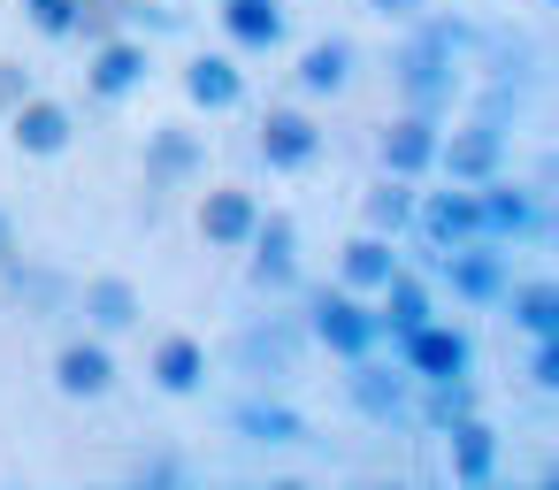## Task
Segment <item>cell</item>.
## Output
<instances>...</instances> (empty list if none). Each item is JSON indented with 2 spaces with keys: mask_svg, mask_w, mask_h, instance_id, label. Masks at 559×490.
I'll return each instance as SVG.
<instances>
[{
  "mask_svg": "<svg viewBox=\"0 0 559 490\" xmlns=\"http://www.w3.org/2000/svg\"><path fill=\"white\" fill-rule=\"evenodd\" d=\"M9 261H16V223L0 215V268H9Z\"/></svg>",
  "mask_w": 559,
  "mask_h": 490,
  "instance_id": "cell-37",
  "label": "cell"
},
{
  "mask_svg": "<svg viewBox=\"0 0 559 490\" xmlns=\"http://www.w3.org/2000/svg\"><path fill=\"white\" fill-rule=\"evenodd\" d=\"M414 177H376L368 184V200H360V223L376 230V238H406L414 230Z\"/></svg>",
  "mask_w": 559,
  "mask_h": 490,
  "instance_id": "cell-28",
  "label": "cell"
},
{
  "mask_svg": "<svg viewBox=\"0 0 559 490\" xmlns=\"http://www.w3.org/2000/svg\"><path fill=\"white\" fill-rule=\"evenodd\" d=\"M146 70H154V47H146L139 32H108V39L85 47V93H93V100H131V93H146Z\"/></svg>",
  "mask_w": 559,
  "mask_h": 490,
  "instance_id": "cell-7",
  "label": "cell"
},
{
  "mask_svg": "<svg viewBox=\"0 0 559 490\" xmlns=\"http://www.w3.org/2000/svg\"><path fill=\"white\" fill-rule=\"evenodd\" d=\"M498 307H506V322L521 337H559V284L551 276H513Z\"/></svg>",
  "mask_w": 559,
  "mask_h": 490,
  "instance_id": "cell-26",
  "label": "cell"
},
{
  "mask_svg": "<svg viewBox=\"0 0 559 490\" xmlns=\"http://www.w3.org/2000/svg\"><path fill=\"white\" fill-rule=\"evenodd\" d=\"M207 169V139L192 123H154L146 131V192H185Z\"/></svg>",
  "mask_w": 559,
  "mask_h": 490,
  "instance_id": "cell-14",
  "label": "cell"
},
{
  "mask_svg": "<svg viewBox=\"0 0 559 490\" xmlns=\"http://www.w3.org/2000/svg\"><path fill=\"white\" fill-rule=\"evenodd\" d=\"M421 276L429 284H444L460 307H498L506 299V284H513V246H498V238H467V246H421Z\"/></svg>",
  "mask_w": 559,
  "mask_h": 490,
  "instance_id": "cell-2",
  "label": "cell"
},
{
  "mask_svg": "<svg viewBox=\"0 0 559 490\" xmlns=\"http://www.w3.org/2000/svg\"><path fill=\"white\" fill-rule=\"evenodd\" d=\"M414 238L421 246H467V238H483V215H475V184H437V192H414Z\"/></svg>",
  "mask_w": 559,
  "mask_h": 490,
  "instance_id": "cell-13",
  "label": "cell"
},
{
  "mask_svg": "<svg viewBox=\"0 0 559 490\" xmlns=\"http://www.w3.org/2000/svg\"><path fill=\"white\" fill-rule=\"evenodd\" d=\"M55 391H62V398H108V391H116V352H108V337H70V345L55 352Z\"/></svg>",
  "mask_w": 559,
  "mask_h": 490,
  "instance_id": "cell-22",
  "label": "cell"
},
{
  "mask_svg": "<svg viewBox=\"0 0 559 490\" xmlns=\"http://www.w3.org/2000/svg\"><path fill=\"white\" fill-rule=\"evenodd\" d=\"M528 391H559V337H536V352H528Z\"/></svg>",
  "mask_w": 559,
  "mask_h": 490,
  "instance_id": "cell-33",
  "label": "cell"
},
{
  "mask_svg": "<svg viewBox=\"0 0 559 490\" xmlns=\"http://www.w3.org/2000/svg\"><path fill=\"white\" fill-rule=\"evenodd\" d=\"M475 215H483V238H498V246H544V238H551L544 192H521L506 169L475 184Z\"/></svg>",
  "mask_w": 559,
  "mask_h": 490,
  "instance_id": "cell-4",
  "label": "cell"
},
{
  "mask_svg": "<svg viewBox=\"0 0 559 490\" xmlns=\"http://www.w3.org/2000/svg\"><path fill=\"white\" fill-rule=\"evenodd\" d=\"M0 123H9L16 154H32V162H55V154L78 146V108H70V100H47V93H24Z\"/></svg>",
  "mask_w": 559,
  "mask_h": 490,
  "instance_id": "cell-10",
  "label": "cell"
},
{
  "mask_svg": "<svg viewBox=\"0 0 559 490\" xmlns=\"http://www.w3.org/2000/svg\"><path fill=\"white\" fill-rule=\"evenodd\" d=\"M215 24L230 39V55H276L292 16H284V0H215Z\"/></svg>",
  "mask_w": 559,
  "mask_h": 490,
  "instance_id": "cell-17",
  "label": "cell"
},
{
  "mask_svg": "<svg viewBox=\"0 0 559 490\" xmlns=\"http://www.w3.org/2000/svg\"><path fill=\"white\" fill-rule=\"evenodd\" d=\"M238 253H246V284H253L261 299H276V291L299 284V223H292V215H269V207H261V223H253V238H246Z\"/></svg>",
  "mask_w": 559,
  "mask_h": 490,
  "instance_id": "cell-8",
  "label": "cell"
},
{
  "mask_svg": "<svg viewBox=\"0 0 559 490\" xmlns=\"http://www.w3.org/2000/svg\"><path fill=\"white\" fill-rule=\"evenodd\" d=\"M437 131H444L437 116H414V108L391 116V123L376 131V162H383V177H414V184H421V177L437 169Z\"/></svg>",
  "mask_w": 559,
  "mask_h": 490,
  "instance_id": "cell-16",
  "label": "cell"
},
{
  "mask_svg": "<svg viewBox=\"0 0 559 490\" xmlns=\"http://www.w3.org/2000/svg\"><path fill=\"white\" fill-rule=\"evenodd\" d=\"M146 375H154V383H162L169 398H200V383H207V345L177 330V337H162V345H154Z\"/></svg>",
  "mask_w": 559,
  "mask_h": 490,
  "instance_id": "cell-27",
  "label": "cell"
},
{
  "mask_svg": "<svg viewBox=\"0 0 559 490\" xmlns=\"http://www.w3.org/2000/svg\"><path fill=\"white\" fill-rule=\"evenodd\" d=\"M299 352H307V330H292V322H276V314H261L253 330L230 337V368L253 375V383H284V375H299Z\"/></svg>",
  "mask_w": 559,
  "mask_h": 490,
  "instance_id": "cell-9",
  "label": "cell"
},
{
  "mask_svg": "<svg viewBox=\"0 0 559 490\" xmlns=\"http://www.w3.org/2000/svg\"><path fill=\"white\" fill-rule=\"evenodd\" d=\"M24 24H32L39 39H70V24H78V0H24Z\"/></svg>",
  "mask_w": 559,
  "mask_h": 490,
  "instance_id": "cell-32",
  "label": "cell"
},
{
  "mask_svg": "<svg viewBox=\"0 0 559 490\" xmlns=\"http://www.w3.org/2000/svg\"><path fill=\"white\" fill-rule=\"evenodd\" d=\"M391 360L414 375V383H444V375H475V337L460 330V322H444V314H429L421 330H406L399 345H391Z\"/></svg>",
  "mask_w": 559,
  "mask_h": 490,
  "instance_id": "cell-5",
  "label": "cell"
},
{
  "mask_svg": "<svg viewBox=\"0 0 559 490\" xmlns=\"http://www.w3.org/2000/svg\"><path fill=\"white\" fill-rule=\"evenodd\" d=\"M78 314L93 322V337H123V330H139V284L131 276H93L85 291H78Z\"/></svg>",
  "mask_w": 559,
  "mask_h": 490,
  "instance_id": "cell-25",
  "label": "cell"
},
{
  "mask_svg": "<svg viewBox=\"0 0 559 490\" xmlns=\"http://www.w3.org/2000/svg\"><path fill=\"white\" fill-rule=\"evenodd\" d=\"M368 9H376L383 24H414V16L429 9V0H368Z\"/></svg>",
  "mask_w": 559,
  "mask_h": 490,
  "instance_id": "cell-36",
  "label": "cell"
},
{
  "mask_svg": "<svg viewBox=\"0 0 559 490\" xmlns=\"http://www.w3.org/2000/svg\"><path fill=\"white\" fill-rule=\"evenodd\" d=\"M506 123H483V116H467L460 131H437V169L452 177V184H483V177H498L506 169Z\"/></svg>",
  "mask_w": 559,
  "mask_h": 490,
  "instance_id": "cell-11",
  "label": "cell"
},
{
  "mask_svg": "<svg viewBox=\"0 0 559 490\" xmlns=\"http://www.w3.org/2000/svg\"><path fill=\"white\" fill-rule=\"evenodd\" d=\"M253 223H261V192H246V184L200 192V238H207L215 253H238V246L253 238Z\"/></svg>",
  "mask_w": 559,
  "mask_h": 490,
  "instance_id": "cell-20",
  "label": "cell"
},
{
  "mask_svg": "<svg viewBox=\"0 0 559 490\" xmlns=\"http://www.w3.org/2000/svg\"><path fill=\"white\" fill-rule=\"evenodd\" d=\"M230 429H238L246 444H261V452H284V444H307V437H314V421H307L299 406L269 398V391L238 398V406H230Z\"/></svg>",
  "mask_w": 559,
  "mask_h": 490,
  "instance_id": "cell-19",
  "label": "cell"
},
{
  "mask_svg": "<svg viewBox=\"0 0 559 490\" xmlns=\"http://www.w3.org/2000/svg\"><path fill=\"white\" fill-rule=\"evenodd\" d=\"M139 482H192V459L185 452H146L139 459Z\"/></svg>",
  "mask_w": 559,
  "mask_h": 490,
  "instance_id": "cell-34",
  "label": "cell"
},
{
  "mask_svg": "<svg viewBox=\"0 0 559 490\" xmlns=\"http://www.w3.org/2000/svg\"><path fill=\"white\" fill-rule=\"evenodd\" d=\"M353 70H360V55H353V39H314L307 55H299V70H292V85H299V100H337L345 85H353Z\"/></svg>",
  "mask_w": 559,
  "mask_h": 490,
  "instance_id": "cell-23",
  "label": "cell"
},
{
  "mask_svg": "<svg viewBox=\"0 0 559 490\" xmlns=\"http://www.w3.org/2000/svg\"><path fill=\"white\" fill-rule=\"evenodd\" d=\"M24 93H32V70H24V62H0V116H9Z\"/></svg>",
  "mask_w": 559,
  "mask_h": 490,
  "instance_id": "cell-35",
  "label": "cell"
},
{
  "mask_svg": "<svg viewBox=\"0 0 559 490\" xmlns=\"http://www.w3.org/2000/svg\"><path fill=\"white\" fill-rule=\"evenodd\" d=\"M345 368H353V375H345L353 414H368V421H383V429H414V375H406L399 360L360 352V360H345Z\"/></svg>",
  "mask_w": 559,
  "mask_h": 490,
  "instance_id": "cell-6",
  "label": "cell"
},
{
  "mask_svg": "<svg viewBox=\"0 0 559 490\" xmlns=\"http://www.w3.org/2000/svg\"><path fill=\"white\" fill-rule=\"evenodd\" d=\"M444 437V459H452V475L460 482H490L498 475V459H506V437H498V421H483V406L475 414H460L452 429H437Z\"/></svg>",
  "mask_w": 559,
  "mask_h": 490,
  "instance_id": "cell-21",
  "label": "cell"
},
{
  "mask_svg": "<svg viewBox=\"0 0 559 490\" xmlns=\"http://www.w3.org/2000/svg\"><path fill=\"white\" fill-rule=\"evenodd\" d=\"M536 9H551V0H536Z\"/></svg>",
  "mask_w": 559,
  "mask_h": 490,
  "instance_id": "cell-38",
  "label": "cell"
},
{
  "mask_svg": "<svg viewBox=\"0 0 559 490\" xmlns=\"http://www.w3.org/2000/svg\"><path fill=\"white\" fill-rule=\"evenodd\" d=\"M467 116H483V123H506V131H513V116H521V85H513V77H483Z\"/></svg>",
  "mask_w": 559,
  "mask_h": 490,
  "instance_id": "cell-30",
  "label": "cell"
},
{
  "mask_svg": "<svg viewBox=\"0 0 559 490\" xmlns=\"http://www.w3.org/2000/svg\"><path fill=\"white\" fill-rule=\"evenodd\" d=\"M322 162V123L307 116V108H261V169H276V177H299V169H314Z\"/></svg>",
  "mask_w": 559,
  "mask_h": 490,
  "instance_id": "cell-12",
  "label": "cell"
},
{
  "mask_svg": "<svg viewBox=\"0 0 559 490\" xmlns=\"http://www.w3.org/2000/svg\"><path fill=\"white\" fill-rule=\"evenodd\" d=\"M185 100H192L200 116H230V108H246V70H238V55L200 47V55L185 62Z\"/></svg>",
  "mask_w": 559,
  "mask_h": 490,
  "instance_id": "cell-18",
  "label": "cell"
},
{
  "mask_svg": "<svg viewBox=\"0 0 559 490\" xmlns=\"http://www.w3.org/2000/svg\"><path fill=\"white\" fill-rule=\"evenodd\" d=\"M406 32H414V39L391 55V85L406 93L414 116H437V123H444V116L460 108V93H467V62H460L444 39H429L421 24H406Z\"/></svg>",
  "mask_w": 559,
  "mask_h": 490,
  "instance_id": "cell-1",
  "label": "cell"
},
{
  "mask_svg": "<svg viewBox=\"0 0 559 490\" xmlns=\"http://www.w3.org/2000/svg\"><path fill=\"white\" fill-rule=\"evenodd\" d=\"M399 261H406V253H399V238L360 230V238H345V246H337V284H345V291H360V299H376V291H383V276H391Z\"/></svg>",
  "mask_w": 559,
  "mask_h": 490,
  "instance_id": "cell-24",
  "label": "cell"
},
{
  "mask_svg": "<svg viewBox=\"0 0 559 490\" xmlns=\"http://www.w3.org/2000/svg\"><path fill=\"white\" fill-rule=\"evenodd\" d=\"M368 307H376V337H383V345H399L406 330H421V322L437 314V284H429L421 268H406V261H399Z\"/></svg>",
  "mask_w": 559,
  "mask_h": 490,
  "instance_id": "cell-15",
  "label": "cell"
},
{
  "mask_svg": "<svg viewBox=\"0 0 559 490\" xmlns=\"http://www.w3.org/2000/svg\"><path fill=\"white\" fill-rule=\"evenodd\" d=\"M307 337H314L322 352H337V360H360V352L383 345V337H376V307H368L360 291H345V284H314V291H307Z\"/></svg>",
  "mask_w": 559,
  "mask_h": 490,
  "instance_id": "cell-3",
  "label": "cell"
},
{
  "mask_svg": "<svg viewBox=\"0 0 559 490\" xmlns=\"http://www.w3.org/2000/svg\"><path fill=\"white\" fill-rule=\"evenodd\" d=\"M108 32H123V0H78V24H70V39H108Z\"/></svg>",
  "mask_w": 559,
  "mask_h": 490,
  "instance_id": "cell-31",
  "label": "cell"
},
{
  "mask_svg": "<svg viewBox=\"0 0 559 490\" xmlns=\"http://www.w3.org/2000/svg\"><path fill=\"white\" fill-rule=\"evenodd\" d=\"M460 414H475V375H444V383H421L414 391V429H452Z\"/></svg>",
  "mask_w": 559,
  "mask_h": 490,
  "instance_id": "cell-29",
  "label": "cell"
}]
</instances>
